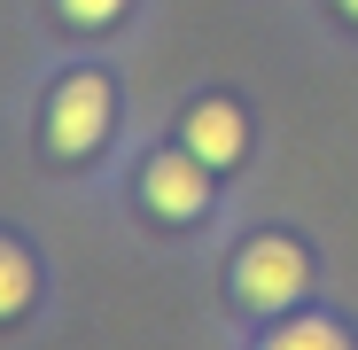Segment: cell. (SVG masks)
I'll return each mask as SVG.
<instances>
[{
	"label": "cell",
	"instance_id": "obj_8",
	"mask_svg": "<svg viewBox=\"0 0 358 350\" xmlns=\"http://www.w3.org/2000/svg\"><path fill=\"white\" fill-rule=\"evenodd\" d=\"M335 8H343V16H350V24H358V0H335Z\"/></svg>",
	"mask_w": 358,
	"mask_h": 350
},
{
	"label": "cell",
	"instance_id": "obj_4",
	"mask_svg": "<svg viewBox=\"0 0 358 350\" xmlns=\"http://www.w3.org/2000/svg\"><path fill=\"white\" fill-rule=\"evenodd\" d=\"M179 140H187L210 171H226V163H242V148H250V125H242V101H195L187 109V125H179Z\"/></svg>",
	"mask_w": 358,
	"mask_h": 350
},
{
	"label": "cell",
	"instance_id": "obj_2",
	"mask_svg": "<svg viewBox=\"0 0 358 350\" xmlns=\"http://www.w3.org/2000/svg\"><path fill=\"white\" fill-rule=\"evenodd\" d=\"M109 117H117V86L101 71H71V78H55L47 94V148L55 156H94L101 133H109Z\"/></svg>",
	"mask_w": 358,
	"mask_h": 350
},
{
	"label": "cell",
	"instance_id": "obj_3",
	"mask_svg": "<svg viewBox=\"0 0 358 350\" xmlns=\"http://www.w3.org/2000/svg\"><path fill=\"white\" fill-rule=\"evenodd\" d=\"M141 203L164 218V226H195V218H210V163L179 140V148H164V156H148V171H141Z\"/></svg>",
	"mask_w": 358,
	"mask_h": 350
},
{
	"label": "cell",
	"instance_id": "obj_5",
	"mask_svg": "<svg viewBox=\"0 0 358 350\" xmlns=\"http://www.w3.org/2000/svg\"><path fill=\"white\" fill-rule=\"evenodd\" d=\"M31 288H39V272H31V257L0 233V319H24V304H31Z\"/></svg>",
	"mask_w": 358,
	"mask_h": 350
},
{
	"label": "cell",
	"instance_id": "obj_1",
	"mask_svg": "<svg viewBox=\"0 0 358 350\" xmlns=\"http://www.w3.org/2000/svg\"><path fill=\"white\" fill-rule=\"evenodd\" d=\"M226 288H234V304H242V312L273 319V312H288V304L312 288V257L296 249V242H280V233H257V242L234 257Z\"/></svg>",
	"mask_w": 358,
	"mask_h": 350
},
{
	"label": "cell",
	"instance_id": "obj_6",
	"mask_svg": "<svg viewBox=\"0 0 358 350\" xmlns=\"http://www.w3.org/2000/svg\"><path fill=\"white\" fill-rule=\"evenodd\" d=\"M273 342H280V350H343L350 335H343L335 319H288V327H280Z\"/></svg>",
	"mask_w": 358,
	"mask_h": 350
},
{
	"label": "cell",
	"instance_id": "obj_7",
	"mask_svg": "<svg viewBox=\"0 0 358 350\" xmlns=\"http://www.w3.org/2000/svg\"><path fill=\"white\" fill-rule=\"evenodd\" d=\"M55 8H63L71 24H86V31H101V24H117V16H125L133 0H55Z\"/></svg>",
	"mask_w": 358,
	"mask_h": 350
}]
</instances>
